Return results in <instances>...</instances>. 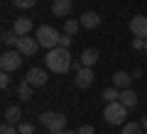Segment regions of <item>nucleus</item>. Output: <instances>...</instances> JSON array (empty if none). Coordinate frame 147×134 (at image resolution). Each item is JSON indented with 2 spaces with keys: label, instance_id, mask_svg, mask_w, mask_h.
<instances>
[{
  "label": "nucleus",
  "instance_id": "cd10ccee",
  "mask_svg": "<svg viewBox=\"0 0 147 134\" xmlns=\"http://www.w3.org/2000/svg\"><path fill=\"white\" fill-rule=\"evenodd\" d=\"M132 49H145V39H132Z\"/></svg>",
  "mask_w": 147,
  "mask_h": 134
},
{
  "label": "nucleus",
  "instance_id": "9b49d317",
  "mask_svg": "<svg viewBox=\"0 0 147 134\" xmlns=\"http://www.w3.org/2000/svg\"><path fill=\"white\" fill-rule=\"evenodd\" d=\"M3 119H5L7 124H20V119H22V107L20 105H10V107H5V112H3Z\"/></svg>",
  "mask_w": 147,
  "mask_h": 134
},
{
  "label": "nucleus",
  "instance_id": "6ab92c4d",
  "mask_svg": "<svg viewBox=\"0 0 147 134\" xmlns=\"http://www.w3.org/2000/svg\"><path fill=\"white\" fill-rule=\"evenodd\" d=\"M118 98H120V88L110 85V88H105V90H103V100H105V103H115Z\"/></svg>",
  "mask_w": 147,
  "mask_h": 134
},
{
  "label": "nucleus",
  "instance_id": "20e7f679",
  "mask_svg": "<svg viewBox=\"0 0 147 134\" xmlns=\"http://www.w3.org/2000/svg\"><path fill=\"white\" fill-rule=\"evenodd\" d=\"M37 41H39V47H44L49 51V49H54V47H59V37H61V32H57L54 27H49V25H42L39 29H37Z\"/></svg>",
  "mask_w": 147,
  "mask_h": 134
},
{
  "label": "nucleus",
  "instance_id": "f8f14e48",
  "mask_svg": "<svg viewBox=\"0 0 147 134\" xmlns=\"http://www.w3.org/2000/svg\"><path fill=\"white\" fill-rule=\"evenodd\" d=\"M32 27H34V22H32L30 17H17L12 32H15L17 37H25V34H30V32H32Z\"/></svg>",
  "mask_w": 147,
  "mask_h": 134
},
{
  "label": "nucleus",
  "instance_id": "423d86ee",
  "mask_svg": "<svg viewBox=\"0 0 147 134\" xmlns=\"http://www.w3.org/2000/svg\"><path fill=\"white\" fill-rule=\"evenodd\" d=\"M17 51H22L25 56H34L37 54V49H39V41H37V37H30V34H25V37H17Z\"/></svg>",
  "mask_w": 147,
  "mask_h": 134
},
{
  "label": "nucleus",
  "instance_id": "bb28decb",
  "mask_svg": "<svg viewBox=\"0 0 147 134\" xmlns=\"http://www.w3.org/2000/svg\"><path fill=\"white\" fill-rule=\"evenodd\" d=\"M79 134H96L93 124H84V127H79Z\"/></svg>",
  "mask_w": 147,
  "mask_h": 134
},
{
  "label": "nucleus",
  "instance_id": "c85d7f7f",
  "mask_svg": "<svg viewBox=\"0 0 147 134\" xmlns=\"http://www.w3.org/2000/svg\"><path fill=\"white\" fill-rule=\"evenodd\" d=\"M71 68H74V71H81V68H84V63H81V59H79V61H74V63H71Z\"/></svg>",
  "mask_w": 147,
  "mask_h": 134
},
{
  "label": "nucleus",
  "instance_id": "f03ea898",
  "mask_svg": "<svg viewBox=\"0 0 147 134\" xmlns=\"http://www.w3.org/2000/svg\"><path fill=\"white\" fill-rule=\"evenodd\" d=\"M103 117L108 124H125V117H127V107L120 103V100H115V103H108L103 110Z\"/></svg>",
  "mask_w": 147,
  "mask_h": 134
},
{
  "label": "nucleus",
  "instance_id": "412c9836",
  "mask_svg": "<svg viewBox=\"0 0 147 134\" xmlns=\"http://www.w3.org/2000/svg\"><path fill=\"white\" fill-rule=\"evenodd\" d=\"M3 44H5V47H17V34L12 29L3 32Z\"/></svg>",
  "mask_w": 147,
  "mask_h": 134
},
{
  "label": "nucleus",
  "instance_id": "ddd939ff",
  "mask_svg": "<svg viewBox=\"0 0 147 134\" xmlns=\"http://www.w3.org/2000/svg\"><path fill=\"white\" fill-rule=\"evenodd\" d=\"M71 0H54L52 3V12H54V17H66L69 12H71Z\"/></svg>",
  "mask_w": 147,
  "mask_h": 134
},
{
  "label": "nucleus",
  "instance_id": "1a4fd4ad",
  "mask_svg": "<svg viewBox=\"0 0 147 134\" xmlns=\"http://www.w3.org/2000/svg\"><path fill=\"white\" fill-rule=\"evenodd\" d=\"M130 32H132V37H137V39H147V17L135 15L130 20Z\"/></svg>",
  "mask_w": 147,
  "mask_h": 134
},
{
  "label": "nucleus",
  "instance_id": "c756f323",
  "mask_svg": "<svg viewBox=\"0 0 147 134\" xmlns=\"http://www.w3.org/2000/svg\"><path fill=\"white\" fill-rule=\"evenodd\" d=\"M49 134H79V129H76V132H71V129H61V132H49Z\"/></svg>",
  "mask_w": 147,
  "mask_h": 134
},
{
  "label": "nucleus",
  "instance_id": "f3484780",
  "mask_svg": "<svg viewBox=\"0 0 147 134\" xmlns=\"http://www.w3.org/2000/svg\"><path fill=\"white\" fill-rule=\"evenodd\" d=\"M32 90H34V88H32L27 81H22L20 85H17V98H20V100H30L32 98Z\"/></svg>",
  "mask_w": 147,
  "mask_h": 134
},
{
  "label": "nucleus",
  "instance_id": "7ed1b4c3",
  "mask_svg": "<svg viewBox=\"0 0 147 134\" xmlns=\"http://www.w3.org/2000/svg\"><path fill=\"white\" fill-rule=\"evenodd\" d=\"M39 124L47 127L49 132H61V129H66V115L64 112H54V110H47V112L39 115Z\"/></svg>",
  "mask_w": 147,
  "mask_h": 134
},
{
  "label": "nucleus",
  "instance_id": "a878e982",
  "mask_svg": "<svg viewBox=\"0 0 147 134\" xmlns=\"http://www.w3.org/2000/svg\"><path fill=\"white\" fill-rule=\"evenodd\" d=\"M7 85H10V73L3 71L0 73V88H7Z\"/></svg>",
  "mask_w": 147,
  "mask_h": 134
},
{
  "label": "nucleus",
  "instance_id": "b1692460",
  "mask_svg": "<svg viewBox=\"0 0 147 134\" xmlns=\"http://www.w3.org/2000/svg\"><path fill=\"white\" fill-rule=\"evenodd\" d=\"M0 134H20V129H17L15 124H7V122H3V127H0Z\"/></svg>",
  "mask_w": 147,
  "mask_h": 134
},
{
  "label": "nucleus",
  "instance_id": "aec40b11",
  "mask_svg": "<svg viewBox=\"0 0 147 134\" xmlns=\"http://www.w3.org/2000/svg\"><path fill=\"white\" fill-rule=\"evenodd\" d=\"M81 29V20H66L64 22V32H66V34H76V32Z\"/></svg>",
  "mask_w": 147,
  "mask_h": 134
},
{
  "label": "nucleus",
  "instance_id": "f257e3e1",
  "mask_svg": "<svg viewBox=\"0 0 147 134\" xmlns=\"http://www.w3.org/2000/svg\"><path fill=\"white\" fill-rule=\"evenodd\" d=\"M44 63H47V68L52 73H66L69 68H71V54H69V49L64 47H54L47 51V56H44Z\"/></svg>",
  "mask_w": 147,
  "mask_h": 134
},
{
  "label": "nucleus",
  "instance_id": "dca6fc26",
  "mask_svg": "<svg viewBox=\"0 0 147 134\" xmlns=\"http://www.w3.org/2000/svg\"><path fill=\"white\" fill-rule=\"evenodd\" d=\"M79 59H81V63H84V66L93 68V66H96V61H98V51H96V49H84Z\"/></svg>",
  "mask_w": 147,
  "mask_h": 134
},
{
  "label": "nucleus",
  "instance_id": "2eb2a0df",
  "mask_svg": "<svg viewBox=\"0 0 147 134\" xmlns=\"http://www.w3.org/2000/svg\"><path fill=\"white\" fill-rule=\"evenodd\" d=\"M118 100H120L127 110H132L137 105V93L132 90V88H125V90H120V98H118Z\"/></svg>",
  "mask_w": 147,
  "mask_h": 134
},
{
  "label": "nucleus",
  "instance_id": "4be33fe9",
  "mask_svg": "<svg viewBox=\"0 0 147 134\" xmlns=\"http://www.w3.org/2000/svg\"><path fill=\"white\" fill-rule=\"evenodd\" d=\"M15 3V7H20V10H30V7H34L37 0H12Z\"/></svg>",
  "mask_w": 147,
  "mask_h": 134
},
{
  "label": "nucleus",
  "instance_id": "6e6552de",
  "mask_svg": "<svg viewBox=\"0 0 147 134\" xmlns=\"http://www.w3.org/2000/svg\"><path fill=\"white\" fill-rule=\"evenodd\" d=\"M25 81L30 83L32 88H42L44 83L49 81V76H47V71H44V68H30V71H27V76H25Z\"/></svg>",
  "mask_w": 147,
  "mask_h": 134
},
{
  "label": "nucleus",
  "instance_id": "4468645a",
  "mask_svg": "<svg viewBox=\"0 0 147 134\" xmlns=\"http://www.w3.org/2000/svg\"><path fill=\"white\" fill-rule=\"evenodd\" d=\"M81 27H84V29H96V27H100V15L98 12H84V15H81Z\"/></svg>",
  "mask_w": 147,
  "mask_h": 134
},
{
  "label": "nucleus",
  "instance_id": "7c9ffc66",
  "mask_svg": "<svg viewBox=\"0 0 147 134\" xmlns=\"http://www.w3.org/2000/svg\"><path fill=\"white\" fill-rule=\"evenodd\" d=\"M140 122H142V127H145V132H147V115H145V117L140 119Z\"/></svg>",
  "mask_w": 147,
  "mask_h": 134
},
{
  "label": "nucleus",
  "instance_id": "a211bd4d",
  "mask_svg": "<svg viewBox=\"0 0 147 134\" xmlns=\"http://www.w3.org/2000/svg\"><path fill=\"white\" fill-rule=\"evenodd\" d=\"M142 132H145L142 122H125L123 124V134H142Z\"/></svg>",
  "mask_w": 147,
  "mask_h": 134
},
{
  "label": "nucleus",
  "instance_id": "5701e85b",
  "mask_svg": "<svg viewBox=\"0 0 147 134\" xmlns=\"http://www.w3.org/2000/svg\"><path fill=\"white\" fill-rule=\"evenodd\" d=\"M71 41H74V37H71V34H66V32H61V37H59V47L69 49V47H71Z\"/></svg>",
  "mask_w": 147,
  "mask_h": 134
},
{
  "label": "nucleus",
  "instance_id": "0eeeda50",
  "mask_svg": "<svg viewBox=\"0 0 147 134\" xmlns=\"http://www.w3.org/2000/svg\"><path fill=\"white\" fill-rule=\"evenodd\" d=\"M93 81H96V73H93V68H88V66H84L81 71H76V78H74V83H76V88H91L93 85Z\"/></svg>",
  "mask_w": 147,
  "mask_h": 134
},
{
  "label": "nucleus",
  "instance_id": "39448f33",
  "mask_svg": "<svg viewBox=\"0 0 147 134\" xmlns=\"http://www.w3.org/2000/svg\"><path fill=\"white\" fill-rule=\"evenodd\" d=\"M22 59H25V54L22 51H5L3 56H0V68L3 71H7V73H12V71H17V68L22 66Z\"/></svg>",
  "mask_w": 147,
  "mask_h": 134
},
{
  "label": "nucleus",
  "instance_id": "2f4dec72",
  "mask_svg": "<svg viewBox=\"0 0 147 134\" xmlns=\"http://www.w3.org/2000/svg\"><path fill=\"white\" fill-rule=\"evenodd\" d=\"M145 51H147V39H145Z\"/></svg>",
  "mask_w": 147,
  "mask_h": 134
},
{
  "label": "nucleus",
  "instance_id": "9d476101",
  "mask_svg": "<svg viewBox=\"0 0 147 134\" xmlns=\"http://www.w3.org/2000/svg\"><path fill=\"white\" fill-rule=\"evenodd\" d=\"M132 81H135V78H132V73H127V71H115V73H113V85L120 88V90L130 88Z\"/></svg>",
  "mask_w": 147,
  "mask_h": 134
},
{
  "label": "nucleus",
  "instance_id": "393cba45",
  "mask_svg": "<svg viewBox=\"0 0 147 134\" xmlns=\"http://www.w3.org/2000/svg\"><path fill=\"white\" fill-rule=\"evenodd\" d=\"M17 129H20V134H32V132H34V124H32V122H20Z\"/></svg>",
  "mask_w": 147,
  "mask_h": 134
}]
</instances>
